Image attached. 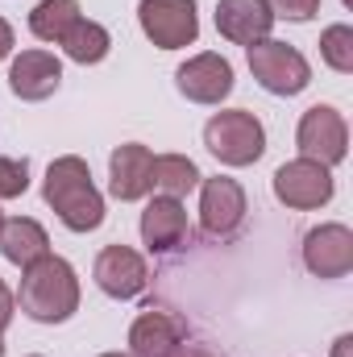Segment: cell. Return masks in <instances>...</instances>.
Returning a JSON list of instances; mask_svg holds the SVG:
<instances>
[{
	"instance_id": "6da1fadb",
	"label": "cell",
	"mask_w": 353,
	"mask_h": 357,
	"mask_svg": "<svg viewBox=\"0 0 353 357\" xmlns=\"http://www.w3.org/2000/svg\"><path fill=\"white\" fill-rule=\"evenodd\" d=\"M17 303L29 320L38 324H63L80 312V278L75 266L59 254H46L42 262L21 270V287H17Z\"/></svg>"
},
{
	"instance_id": "7a4b0ae2",
	"label": "cell",
	"mask_w": 353,
	"mask_h": 357,
	"mask_svg": "<svg viewBox=\"0 0 353 357\" xmlns=\"http://www.w3.org/2000/svg\"><path fill=\"white\" fill-rule=\"evenodd\" d=\"M42 199L54 208V216L71 229V233H91L104 225V195L96 191L91 171L80 154L54 158L50 171L42 178Z\"/></svg>"
},
{
	"instance_id": "3957f363",
	"label": "cell",
	"mask_w": 353,
	"mask_h": 357,
	"mask_svg": "<svg viewBox=\"0 0 353 357\" xmlns=\"http://www.w3.org/2000/svg\"><path fill=\"white\" fill-rule=\"evenodd\" d=\"M204 146L225 167H254L266 154V129L250 108H229V112L208 116Z\"/></svg>"
},
{
	"instance_id": "277c9868",
	"label": "cell",
	"mask_w": 353,
	"mask_h": 357,
	"mask_svg": "<svg viewBox=\"0 0 353 357\" xmlns=\"http://www.w3.org/2000/svg\"><path fill=\"white\" fill-rule=\"evenodd\" d=\"M246 50H250V71H254V79H258L270 96H299V91L312 84V67H308V59H303L295 46L274 42V38H262V42H254V46H246Z\"/></svg>"
},
{
	"instance_id": "5b68a950",
	"label": "cell",
	"mask_w": 353,
	"mask_h": 357,
	"mask_svg": "<svg viewBox=\"0 0 353 357\" xmlns=\"http://www.w3.org/2000/svg\"><path fill=\"white\" fill-rule=\"evenodd\" d=\"M295 146H299V158L337 167V162H345V154H350V125H345V116H341L333 104H312V108L299 116Z\"/></svg>"
},
{
	"instance_id": "8992f818",
	"label": "cell",
	"mask_w": 353,
	"mask_h": 357,
	"mask_svg": "<svg viewBox=\"0 0 353 357\" xmlns=\"http://www.w3.org/2000/svg\"><path fill=\"white\" fill-rule=\"evenodd\" d=\"M337 183H333V167L312 162V158H291L274 171V199L295 208V212H312L324 208L333 199Z\"/></svg>"
},
{
	"instance_id": "52a82bcc",
	"label": "cell",
	"mask_w": 353,
	"mask_h": 357,
	"mask_svg": "<svg viewBox=\"0 0 353 357\" xmlns=\"http://www.w3.org/2000/svg\"><path fill=\"white\" fill-rule=\"evenodd\" d=\"M142 33L158 50H183L200 38V13L195 0H142L137 4Z\"/></svg>"
},
{
	"instance_id": "ba28073f",
	"label": "cell",
	"mask_w": 353,
	"mask_h": 357,
	"mask_svg": "<svg viewBox=\"0 0 353 357\" xmlns=\"http://www.w3.org/2000/svg\"><path fill=\"white\" fill-rule=\"evenodd\" d=\"M246 191L241 183L229 175H216V178H200V225L208 237H233L246 220Z\"/></svg>"
},
{
	"instance_id": "9c48e42d",
	"label": "cell",
	"mask_w": 353,
	"mask_h": 357,
	"mask_svg": "<svg viewBox=\"0 0 353 357\" xmlns=\"http://www.w3.org/2000/svg\"><path fill=\"white\" fill-rule=\"evenodd\" d=\"M91 278L96 287L108 295V299H137L150 282V270H146V258L129 245H104L96 254V266H91Z\"/></svg>"
},
{
	"instance_id": "30bf717a",
	"label": "cell",
	"mask_w": 353,
	"mask_h": 357,
	"mask_svg": "<svg viewBox=\"0 0 353 357\" xmlns=\"http://www.w3.org/2000/svg\"><path fill=\"white\" fill-rule=\"evenodd\" d=\"M303 266L316 278H345L353 270V233L350 225H316L303 237Z\"/></svg>"
},
{
	"instance_id": "8fae6325",
	"label": "cell",
	"mask_w": 353,
	"mask_h": 357,
	"mask_svg": "<svg viewBox=\"0 0 353 357\" xmlns=\"http://www.w3.org/2000/svg\"><path fill=\"white\" fill-rule=\"evenodd\" d=\"M175 84L191 104H220V100L233 91V67H229L225 54L204 50V54H195V59H187V63L179 67Z\"/></svg>"
},
{
	"instance_id": "7c38bea8",
	"label": "cell",
	"mask_w": 353,
	"mask_h": 357,
	"mask_svg": "<svg viewBox=\"0 0 353 357\" xmlns=\"http://www.w3.org/2000/svg\"><path fill=\"white\" fill-rule=\"evenodd\" d=\"M191 237V220H187V208L171 199V195H154L142 212V241L150 254H175L187 245Z\"/></svg>"
},
{
	"instance_id": "4fadbf2b",
	"label": "cell",
	"mask_w": 353,
	"mask_h": 357,
	"mask_svg": "<svg viewBox=\"0 0 353 357\" xmlns=\"http://www.w3.org/2000/svg\"><path fill=\"white\" fill-rule=\"evenodd\" d=\"M187 324L183 316L167 312V307H150L129 324V354L133 357H167L175 345H183Z\"/></svg>"
},
{
	"instance_id": "5bb4252c",
	"label": "cell",
	"mask_w": 353,
	"mask_h": 357,
	"mask_svg": "<svg viewBox=\"0 0 353 357\" xmlns=\"http://www.w3.org/2000/svg\"><path fill=\"white\" fill-rule=\"evenodd\" d=\"M150 167H154L150 146H142V142L117 146L112 158H108V191L121 204H133V199L150 195Z\"/></svg>"
},
{
	"instance_id": "9a60e30c",
	"label": "cell",
	"mask_w": 353,
	"mask_h": 357,
	"mask_svg": "<svg viewBox=\"0 0 353 357\" xmlns=\"http://www.w3.org/2000/svg\"><path fill=\"white\" fill-rule=\"evenodd\" d=\"M216 29L233 46H254V42L270 38L274 13L266 0H220L216 4Z\"/></svg>"
},
{
	"instance_id": "2e32d148",
	"label": "cell",
	"mask_w": 353,
	"mask_h": 357,
	"mask_svg": "<svg viewBox=\"0 0 353 357\" xmlns=\"http://www.w3.org/2000/svg\"><path fill=\"white\" fill-rule=\"evenodd\" d=\"M63 84V63L50 50H21L8 67V88L17 91L21 100H46L54 96Z\"/></svg>"
},
{
	"instance_id": "e0dca14e",
	"label": "cell",
	"mask_w": 353,
	"mask_h": 357,
	"mask_svg": "<svg viewBox=\"0 0 353 357\" xmlns=\"http://www.w3.org/2000/svg\"><path fill=\"white\" fill-rule=\"evenodd\" d=\"M0 254L13 262V266H33V262H42L46 254H50V237H46V229L38 225V220H29V216H13V220H4V229H0Z\"/></svg>"
},
{
	"instance_id": "ac0fdd59",
	"label": "cell",
	"mask_w": 353,
	"mask_h": 357,
	"mask_svg": "<svg viewBox=\"0 0 353 357\" xmlns=\"http://www.w3.org/2000/svg\"><path fill=\"white\" fill-rule=\"evenodd\" d=\"M200 167L187 158V154H158L154 167H150V191L158 195H171V199H183L187 191L200 187Z\"/></svg>"
},
{
	"instance_id": "d6986e66",
	"label": "cell",
	"mask_w": 353,
	"mask_h": 357,
	"mask_svg": "<svg viewBox=\"0 0 353 357\" xmlns=\"http://www.w3.org/2000/svg\"><path fill=\"white\" fill-rule=\"evenodd\" d=\"M59 46L67 50V59H71V63L91 67V63H104V59H108L112 38H108V29H104L100 21H84V17H80V21L67 29V38H63Z\"/></svg>"
},
{
	"instance_id": "ffe728a7",
	"label": "cell",
	"mask_w": 353,
	"mask_h": 357,
	"mask_svg": "<svg viewBox=\"0 0 353 357\" xmlns=\"http://www.w3.org/2000/svg\"><path fill=\"white\" fill-rule=\"evenodd\" d=\"M75 21H80V4L75 0H42L29 13V33L42 38V42H63Z\"/></svg>"
},
{
	"instance_id": "44dd1931",
	"label": "cell",
	"mask_w": 353,
	"mask_h": 357,
	"mask_svg": "<svg viewBox=\"0 0 353 357\" xmlns=\"http://www.w3.org/2000/svg\"><path fill=\"white\" fill-rule=\"evenodd\" d=\"M320 59L337 71V75H350L353 71V29L350 25H329L320 33Z\"/></svg>"
},
{
	"instance_id": "7402d4cb",
	"label": "cell",
	"mask_w": 353,
	"mask_h": 357,
	"mask_svg": "<svg viewBox=\"0 0 353 357\" xmlns=\"http://www.w3.org/2000/svg\"><path fill=\"white\" fill-rule=\"evenodd\" d=\"M29 187V162L25 158H0V199H17Z\"/></svg>"
},
{
	"instance_id": "603a6c76",
	"label": "cell",
	"mask_w": 353,
	"mask_h": 357,
	"mask_svg": "<svg viewBox=\"0 0 353 357\" xmlns=\"http://www.w3.org/2000/svg\"><path fill=\"white\" fill-rule=\"evenodd\" d=\"M270 4V13H274V21L283 17V21H312L316 13H320V0H266Z\"/></svg>"
},
{
	"instance_id": "cb8c5ba5",
	"label": "cell",
	"mask_w": 353,
	"mask_h": 357,
	"mask_svg": "<svg viewBox=\"0 0 353 357\" xmlns=\"http://www.w3.org/2000/svg\"><path fill=\"white\" fill-rule=\"evenodd\" d=\"M13 307H17V299H13V291L4 287V278H0V337H4V328L13 324Z\"/></svg>"
},
{
	"instance_id": "d4e9b609",
	"label": "cell",
	"mask_w": 353,
	"mask_h": 357,
	"mask_svg": "<svg viewBox=\"0 0 353 357\" xmlns=\"http://www.w3.org/2000/svg\"><path fill=\"white\" fill-rule=\"evenodd\" d=\"M167 357H220L216 349H208V345H175Z\"/></svg>"
},
{
	"instance_id": "484cf974",
	"label": "cell",
	"mask_w": 353,
	"mask_h": 357,
	"mask_svg": "<svg viewBox=\"0 0 353 357\" xmlns=\"http://www.w3.org/2000/svg\"><path fill=\"white\" fill-rule=\"evenodd\" d=\"M8 54H13V25L0 17V63H4Z\"/></svg>"
},
{
	"instance_id": "4316f807",
	"label": "cell",
	"mask_w": 353,
	"mask_h": 357,
	"mask_svg": "<svg viewBox=\"0 0 353 357\" xmlns=\"http://www.w3.org/2000/svg\"><path fill=\"white\" fill-rule=\"evenodd\" d=\"M333 357H353V337H350V333L333 341Z\"/></svg>"
},
{
	"instance_id": "83f0119b",
	"label": "cell",
	"mask_w": 353,
	"mask_h": 357,
	"mask_svg": "<svg viewBox=\"0 0 353 357\" xmlns=\"http://www.w3.org/2000/svg\"><path fill=\"white\" fill-rule=\"evenodd\" d=\"M100 357H133V354H100Z\"/></svg>"
},
{
	"instance_id": "f1b7e54d",
	"label": "cell",
	"mask_w": 353,
	"mask_h": 357,
	"mask_svg": "<svg viewBox=\"0 0 353 357\" xmlns=\"http://www.w3.org/2000/svg\"><path fill=\"white\" fill-rule=\"evenodd\" d=\"M341 4H345V8H353V0H341Z\"/></svg>"
},
{
	"instance_id": "f546056e",
	"label": "cell",
	"mask_w": 353,
	"mask_h": 357,
	"mask_svg": "<svg viewBox=\"0 0 353 357\" xmlns=\"http://www.w3.org/2000/svg\"><path fill=\"white\" fill-rule=\"evenodd\" d=\"M0 229H4V212H0Z\"/></svg>"
},
{
	"instance_id": "4dcf8cb0",
	"label": "cell",
	"mask_w": 353,
	"mask_h": 357,
	"mask_svg": "<svg viewBox=\"0 0 353 357\" xmlns=\"http://www.w3.org/2000/svg\"><path fill=\"white\" fill-rule=\"evenodd\" d=\"M0 357H4V341H0Z\"/></svg>"
},
{
	"instance_id": "1f68e13d",
	"label": "cell",
	"mask_w": 353,
	"mask_h": 357,
	"mask_svg": "<svg viewBox=\"0 0 353 357\" xmlns=\"http://www.w3.org/2000/svg\"><path fill=\"white\" fill-rule=\"evenodd\" d=\"M33 357H38V354H33Z\"/></svg>"
}]
</instances>
